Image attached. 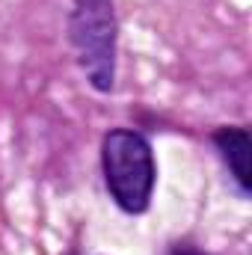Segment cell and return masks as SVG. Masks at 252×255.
<instances>
[{
    "instance_id": "6da1fadb",
    "label": "cell",
    "mask_w": 252,
    "mask_h": 255,
    "mask_svg": "<svg viewBox=\"0 0 252 255\" xmlns=\"http://www.w3.org/2000/svg\"><path fill=\"white\" fill-rule=\"evenodd\" d=\"M101 169L110 199L125 214H145L157 181L151 142L130 128H113L101 139Z\"/></svg>"
},
{
    "instance_id": "7a4b0ae2",
    "label": "cell",
    "mask_w": 252,
    "mask_h": 255,
    "mask_svg": "<svg viewBox=\"0 0 252 255\" xmlns=\"http://www.w3.org/2000/svg\"><path fill=\"white\" fill-rule=\"evenodd\" d=\"M68 39L89 86L101 95L113 92L119 57V21L113 0H71Z\"/></svg>"
},
{
    "instance_id": "3957f363",
    "label": "cell",
    "mask_w": 252,
    "mask_h": 255,
    "mask_svg": "<svg viewBox=\"0 0 252 255\" xmlns=\"http://www.w3.org/2000/svg\"><path fill=\"white\" fill-rule=\"evenodd\" d=\"M214 145L223 157V163L229 166L235 184L241 196H250L252 175H250V154H252V136L244 125H229L214 130Z\"/></svg>"
},
{
    "instance_id": "277c9868",
    "label": "cell",
    "mask_w": 252,
    "mask_h": 255,
    "mask_svg": "<svg viewBox=\"0 0 252 255\" xmlns=\"http://www.w3.org/2000/svg\"><path fill=\"white\" fill-rule=\"evenodd\" d=\"M169 255H208V253H202V250H193V247H175Z\"/></svg>"
}]
</instances>
